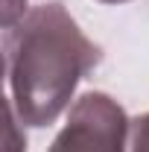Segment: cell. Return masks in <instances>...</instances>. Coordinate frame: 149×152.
I'll use <instances>...</instances> for the list:
<instances>
[{"instance_id": "4", "label": "cell", "mask_w": 149, "mask_h": 152, "mask_svg": "<svg viewBox=\"0 0 149 152\" xmlns=\"http://www.w3.org/2000/svg\"><path fill=\"white\" fill-rule=\"evenodd\" d=\"M26 15V0H3V29H12Z\"/></svg>"}, {"instance_id": "3", "label": "cell", "mask_w": 149, "mask_h": 152, "mask_svg": "<svg viewBox=\"0 0 149 152\" xmlns=\"http://www.w3.org/2000/svg\"><path fill=\"white\" fill-rule=\"evenodd\" d=\"M129 152H149V111L131 117L129 123Z\"/></svg>"}, {"instance_id": "5", "label": "cell", "mask_w": 149, "mask_h": 152, "mask_svg": "<svg viewBox=\"0 0 149 152\" xmlns=\"http://www.w3.org/2000/svg\"><path fill=\"white\" fill-rule=\"evenodd\" d=\"M96 3H108V6H117V3H129V0H96Z\"/></svg>"}, {"instance_id": "1", "label": "cell", "mask_w": 149, "mask_h": 152, "mask_svg": "<svg viewBox=\"0 0 149 152\" xmlns=\"http://www.w3.org/2000/svg\"><path fill=\"white\" fill-rule=\"evenodd\" d=\"M9 102L20 126L44 129L70 108L76 88L99 64V47L82 32L64 3L32 6L6 29Z\"/></svg>"}, {"instance_id": "2", "label": "cell", "mask_w": 149, "mask_h": 152, "mask_svg": "<svg viewBox=\"0 0 149 152\" xmlns=\"http://www.w3.org/2000/svg\"><path fill=\"white\" fill-rule=\"evenodd\" d=\"M129 114L102 91H88L67 111L47 152H129Z\"/></svg>"}]
</instances>
